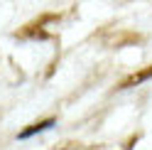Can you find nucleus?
Returning <instances> with one entry per match:
<instances>
[{
	"label": "nucleus",
	"instance_id": "nucleus-1",
	"mask_svg": "<svg viewBox=\"0 0 152 150\" xmlns=\"http://www.w3.org/2000/svg\"><path fill=\"white\" fill-rule=\"evenodd\" d=\"M152 76V64L147 69H142V71H135V74H130V76L120 84V89H128V86H135V84H140V81H145V79H150Z\"/></svg>",
	"mask_w": 152,
	"mask_h": 150
},
{
	"label": "nucleus",
	"instance_id": "nucleus-2",
	"mask_svg": "<svg viewBox=\"0 0 152 150\" xmlns=\"http://www.w3.org/2000/svg\"><path fill=\"white\" fill-rule=\"evenodd\" d=\"M54 123V121L49 118V121H42V123H34V126H30V128H25L22 133H20V138H30L32 133H39V130H44V128H49Z\"/></svg>",
	"mask_w": 152,
	"mask_h": 150
}]
</instances>
